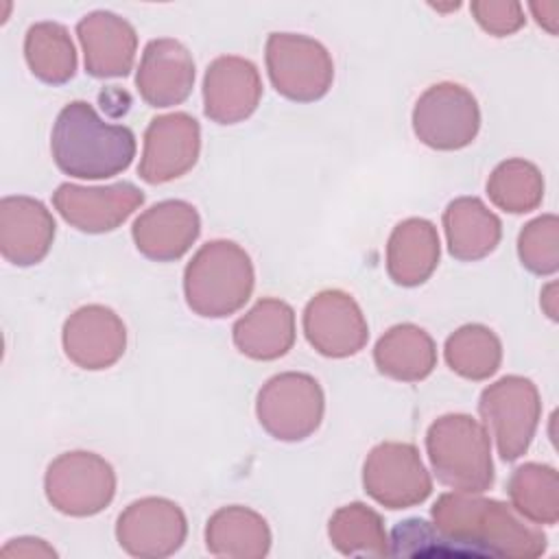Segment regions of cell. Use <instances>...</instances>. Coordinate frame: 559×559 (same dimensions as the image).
Returning a JSON list of instances; mask_svg holds the SVG:
<instances>
[{
    "instance_id": "cell-1",
    "label": "cell",
    "mask_w": 559,
    "mask_h": 559,
    "mask_svg": "<svg viewBox=\"0 0 559 559\" xmlns=\"http://www.w3.org/2000/svg\"><path fill=\"white\" fill-rule=\"evenodd\" d=\"M430 515L454 557L535 559L548 546L537 524L511 504L480 493H441Z\"/></svg>"
},
{
    "instance_id": "cell-2",
    "label": "cell",
    "mask_w": 559,
    "mask_h": 559,
    "mask_svg": "<svg viewBox=\"0 0 559 559\" xmlns=\"http://www.w3.org/2000/svg\"><path fill=\"white\" fill-rule=\"evenodd\" d=\"M50 153L63 175L109 179L135 157V135L124 124L105 122L85 100L68 103L52 124Z\"/></svg>"
},
{
    "instance_id": "cell-3",
    "label": "cell",
    "mask_w": 559,
    "mask_h": 559,
    "mask_svg": "<svg viewBox=\"0 0 559 559\" xmlns=\"http://www.w3.org/2000/svg\"><path fill=\"white\" fill-rule=\"evenodd\" d=\"M255 271L249 253L234 240L205 242L183 271L188 308L205 319L238 312L251 297Z\"/></svg>"
},
{
    "instance_id": "cell-4",
    "label": "cell",
    "mask_w": 559,
    "mask_h": 559,
    "mask_svg": "<svg viewBox=\"0 0 559 559\" xmlns=\"http://www.w3.org/2000/svg\"><path fill=\"white\" fill-rule=\"evenodd\" d=\"M426 452L437 480L461 493H485L493 485L491 441L467 413L437 417L426 430Z\"/></svg>"
},
{
    "instance_id": "cell-5",
    "label": "cell",
    "mask_w": 559,
    "mask_h": 559,
    "mask_svg": "<svg viewBox=\"0 0 559 559\" xmlns=\"http://www.w3.org/2000/svg\"><path fill=\"white\" fill-rule=\"evenodd\" d=\"M478 413L485 430L493 437L502 461L511 463L526 454L542 419V397L533 380L502 376L483 389Z\"/></svg>"
},
{
    "instance_id": "cell-6",
    "label": "cell",
    "mask_w": 559,
    "mask_h": 559,
    "mask_svg": "<svg viewBox=\"0 0 559 559\" xmlns=\"http://www.w3.org/2000/svg\"><path fill=\"white\" fill-rule=\"evenodd\" d=\"M325 395L317 378L301 371H284L269 378L255 397L260 426L277 441L308 439L323 421Z\"/></svg>"
},
{
    "instance_id": "cell-7",
    "label": "cell",
    "mask_w": 559,
    "mask_h": 559,
    "mask_svg": "<svg viewBox=\"0 0 559 559\" xmlns=\"http://www.w3.org/2000/svg\"><path fill=\"white\" fill-rule=\"evenodd\" d=\"M264 61L275 92L295 103L323 98L334 81V61L328 48L301 33H271Z\"/></svg>"
},
{
    "instance_id": "cell-8",
    "label": "cell",
    "mask_w": 559,
    "mask_h": 559,
    "mask_svg": "<svg viewBox=\"0 0 559 559\" xmlns=\"http://www.w3.org/2000/svg\"><path fill=\"white\" fill-rule=\"evenodd\" d=\"M44 491L59 513L90 518L111 504L116 496V472L96 452H63L50 461L44 476Z\"/></svg>"
},
{
    "instance_id": "cell-9",
    "label": "cell",
    "mask_w": 559,
    "mask_h": 559,
    "mask_svg": "<svg viewBox=\"0 0 559 559\" xmlns=\"http://www.w3.org/2000/svg\"><path fill=\"white\" fill-rule=\"evenodd\" d=\"M478 129V100L459 83L443 81L430 85L413 107V131L421 144L435 151L465 148L476 140Z\"/></svg>"
},
{
    "instance_id": "cell-10",
    "label": "cell",
    "mask_w": 559,
    "mask_h": 559,
    "mask_svg": "<svg viewBox=\"0 0 559 559\" xmlns=\"http://www.w3.org/2000/svg\"><path fill=\"white\" fill-rule=\"evenodd\" d=\"M362 487L386 509H408L430 496L432 478L413 443L382 441L365 459Z\"/></svg>"
},
{
    "instance_id": "cell-11",
    "label": "cell",
    "mask_w": 559,
    "mask_h": 559,
    "mask_svg": "<svg viewBox=\"0 0 559 559\" xmlns=\"http://www.w3.org/2000/svg\"><path fill=\"white\" fill-rule=\"evenodd\" d=\"M186 535V513L177 502L159 496L133 500L116 522L120 548L138 559L170 557L183 546Z\"/></svg>"
},
{
    "instance_id": "cell-12",
    "label": "cell",
    "mask_w": 559,
    "mask_h": 559,
    "mask_svg": "<svg viewBox=\"0 0 559 559\" xmlns=\"http://www.w3.org/2000/svg\"><path fill=\"white\" fill-rule=\"evenodd\" d=\"M304 334L325 358H349L369 338L367 319L358 301L338 288L317 293L304 308Z\"/></svg>"
},
{
    "instance_id": "cell-13",
    "label": "cell",
    "mask_w": 559,
    "mask_h": 559,
    "mask_svg": "<svg viewBox=\"0 0 559 559\" xmlns=\"http://www.w3.org/2000/svg\"><path fill=\"white\" fill-rule=\"evenodd\" d=\"M142 203L144 192L131 181H116L111 186L61 183L52 194L59 216L83 234L114 231Z\"/></svg>"
},
{
    "instance_id": "cell-14",
    "label": "cell",
    "mask_w": 559,
    "mask_h": 559,
    "mask_svg": "<svg viewBox=\"0 0 559 559\" xmlns=\"http://www.w3.org/2000/svg\"><path fill=\"white\" fill-rule=\"evenodd\" d=\"M201 153V127L186 111L157 116L144 131L138 175L151 183H168L197 164Z\"/></svg>"
},
{
    "instance_id": "cell-15",
    "label": "cell",
    "mask_w": 559,
    "mask_h": 559,
    "mask_svg": "<svg viewBox=\"0 0 559 559\" xmlns=\"http://www.w3.org/2000/svg\"><path fill=\"white\" fill-rule=\"evenodd\" d=\"M61 343L66 356L76 367L100 371L122 358L127 349V328L111 308L87 304L66 319Z\"/></svg>"
},
{
    "instance_id": "cell-16",
    "label": "cell",
    "mask_w": 559,
    "mask_h": 559,
    "mask_svg": "<svg viewBox=\"0 0 559 559\" xmlns=\"http://www.w3.org/2000/svg\"><path fill=\"white\" fill-rule=\"evenodd\" d=\"M262 79L253 61L238 55L216 57L203 76V111L216 124L247 120L260 105Z\"/></svg>"
},
{
    "instance_id": "cell-17",
    "label": "cell",
    "mask_w": 559,
    "mask_h": 559,
    "mask_svg": "<svg viewBox=\"0 0 559 559\" xmlns=\"http://www.w3.org/2000/svg\"><path fill=\"white\" fill-rule=\"evenodd\" d=\"M194 59L190 50L173 39H151L135 72V87L148 107H173L183 103L194 87Z\"/></svg>"
},
{
    "instance_id": "cell-18",
    "label": "cell",
    "mask_w": 559,
    "mask_h": 559,
    "mask_svg": "<svg viewBox=\"0 0 559 559\" xmlns=\"http://www.w3.org/2000/svg\"><path fill=\"white\" fill-rule=\"evenodd\" d=\"M201 234L197 207L181 199H166L144 210L131 227L135 249L155 262H175L188 253Z\"/></svg>"
},
{
    "instance_id": "cell-19",
    "label": "cell",
    "mask_w": 559,
    "mask_h": 559,
    "mask_svg": "<svg viewBox=\"0 0 559 559\" xmlns=\"http://www.w3.org/2000/svg\"><path fill=\"white\" fill-rule=\"evenodd\" d=\"M76 37L90 76L118 79L131 72L138 52V33L129 20L98 9L79 20Z\"/></svg>"
},
{
    "instance_id": "cell-20",
    "label": "cell",
    "mask_w": 559,
    "mask_h": 559,
    "mask_svg": "<svg viewBox=\"0 0 559 559\" xmlns=\"http://www.w3.org/2000/svg\"><path fill=\"white\" fill-rule=\"evenodd\" d=\"M50 210L33 197L13 194L0 201V253L13 266L41 262L55 240Z\"/></svg>"
},
{
    "instance_id": "cell-21",
    "label": "cell",
    "mask_w": 559,
    "mask_h": 559,
    "mask_svg": "<svg viewBox=\"0 0 559 559\" xmlns=\"http://www.w3.org/2000/svg\"><path fill=\"white\" fill-rule=\"evenodd\" d=\"M231 338L251 360H277L295 345V310L277 297H262L234 323Z\"/></svg>"
},
{
    "instance_id": "cell-22",
    "label": "cell",
    "mask_w": 559,
    "mask_h": 559,
    "mask_svg": "<svg viewBox=\"0 0 559 559\" xmlns=\"http://www.w3.org/2000/svg\"><path fill=\"white\" fill-rule=\"evenodd\" d=\"M439 255L437 227L426 218H404L386 240V273L397 286L413 288L435 273Z\"/></svg>"
},
{
    "instance_id": "cell-23",
    "label": "cell",
    "mask_w": 559,
    "mask_h": 559,
    "mask_svg": "<svg viewBox=\"0 0 559 559\" xmlns=\"http://www.w3.org/2000/svg\"><path fill=\"white\" fill-rule=\"evenodd\" d=\"M443 231L454 260L476 262L500 245L502 223L478 197H459L443 210Z\"/></svg>"
},
{
    "instance_id": "cell-24",
    "label": "cell",
    "mask_w": 559,
    "mask_h": 559,
    "mask_svg": "<svg viewBox=\"0 0 559 559\" xmlns=\"http://www.w3.org/2000/svg\"><path fill=\"white\" fill-rule=\"evenodd\" d=\"M205 548L214 557L262 559L271 550V528L249 507H221L205 524Z\"/></svg>"
},
{
    "instance_id": "cell-25",
    "label": "cell",
    "mask_w": 559,
    "mask_h": 559,
    "mask_svg": "<svg viewBox=\"0 0 559 559\" xmlns=\"http://www.w3.org/2000/svg\"><path fill=\"white\" fill-rule=\"evenodd\" d=\"M378 371L397 382H419L437 367V345L432 336L415 323L389 328L373 347Z\"/></svg>"
},
{
    "instance_id": "cell-26",
    "label": "cell",
    "mask_w": 559,
    "mask_h": 559,
    "mask_svg": "<svg viewBox=\"0 0 559 559\" xmlns=\"http://www.w3.org/2000/svg\"><path fill=\"white\" fill-rule=\"evenodd\" d=\"M24 59L33 76L48 85H63L76 72V50L68 28L59 22H37L24 35Z\"/></svg>"
},
{
    "instance_id": "cell-27",
    "label": "cell",
    "mask_w": 559,
    "mask_h": 559,
    "mask_svg": "<svg viewBox=\"0 0 559 559\" xmlns=\"http://www.w3.org/2000/svg\"><path fill=\"white\" fill-rule=\"evenodd\" d=\"M507 493L511 507L533 524H557L559 520V474L546 463H524L513 469Z\"/></svg>"
},
{
    "instance_id": "cell-28",
    "label": "cell",
    "mask_w": 559,
    "mask_h": 559,
    "mask_svg": "<svg viewBox=\"0 0 559 559\" xmlns=\"http://www.w3.org/2000/svg\"><path fill=\"white\" fill-rule=\"evenodd\" d=\"M332 546L345 557H384L389 555V535L378 511L362 502L338 507L328 522Z\"/></svg>"
},
{
    "instance_id": "cell-29",
    "label": "cell",
    "mask_w": 559,
    "mask_h": 559,
    "mask_svg": "<svg viewBox=\"0 0 559 559\" xmlns=\"http://www.w3.org/2000/svg\"><path fill=\"white\" fill-rule=\"evenodd\" d=\"M443 356L456 376L480 382L500 369L502 343L491 328L465 323L445 338Z\"/></svg>"
},
{
    "instance_id": "cell-30",
    "label": "cell",
    "mask_w": 559,
    "mask_h": 559,
    "mask_svg": "<svg viewBox=\"0 0 559 559\" xmlns=\"http://www.w3.org/2000/svg\"><path fill=\"white\" fill-rule=\"evenodd\" d=\"M487 197L502 212H533L544 199V175L528 159H504L491 170L487 179Z\"/></svg>"
},
{
    "instance_id": "cell-31",
    "label": "cell",
    "mask_w": 559,
    "mask_h": 559,
    "mask_svg": "<svg viewBox=\"0 0 559 559\" xmlns=\"http://www.w3.org/2000/svg\"><path fill=\"white\" fill-rule=\"evenodd\" d=\"M518 255L526 271L552 275L559 269V218L542 214L528 221L518 236Z\"/></svg>"
},
{
    "instance_id": "cell-32",
    "label": "cell",
    "mask_w": 559,
    "mask_h": 559,
    "mask_svg": "<svg viewBox=\"0 0 559 559\" xmlns=\"http://www.w3.org/2000/svg\"><path fill=\"white\" fill-rule=\"evenodd\" d=\"M469 11L478 26L493 37L513 35L526 22L524 9L518 0H474Z\"/></svg>"
},
{
    "instance_id": "cell-33",
    "label": "cell",
    "mask_w": 559,
    "mask_h": 559,
    "mask_svg": "<svg viewBox=\"0 0 559 559\" xmlns=\"http://www.w3.org/2000/svg\"><path fill=\"white\" fill-rule=\"evenodd\" d=\"M2 557H57V550L46 542V539H39V537H15V539H9L2 550H0Z\"/></svg>"
},
{
    "instance_id": "cell-34",
    "label": "cell",
    "mask_w": 559,
    "mask_h": 559,
    "mask_svg": "<svg viewBox=\"0 0 559 559\" xmlns=\"http://www.w3.org/2000/svg\"><path fill=\"white\" fill-rule=\"evenodd\" d=\"M528 9L535 17V22L546 28L550 35H557L559 31V2L557 0H537V2H528Z\"/></svg>"
},
{
    "instance_id": "cell-35",
    "label": "cell",
    "mask_w": 559,
    "mask_h": 559,
    "mask_svg": "<svg viewBox=\"0 0 559 559\" xmlns=\"http://www.w3.org/2000/svg\"><path fill=\"white\" fill-rule=\"evenodd\" d=\"M542 299H539V304H542V310L546 312V317L550 319V321H557V312H559V308H557V282H550V284H546L544 288H542V295H539Z\"/></svg>"
}]
</instances>
